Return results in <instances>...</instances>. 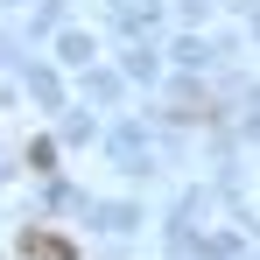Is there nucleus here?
I'll return each instance as SVG.
<instances>
[{"mask_svg":"<svg viewBox=\"0 0 260 260\" xmlns=\"http://www.w3.org/2000/svg\"><path fill=\"white\" fill-rule=\"evenodd\" d=\"M21 253H28V260H71V246H63V239H43V232H28Z\"/></svg>","mask_w":260,"mask_h":260,"instance_id":"f257e3e1","label":"nucleus"}]
</instances>
